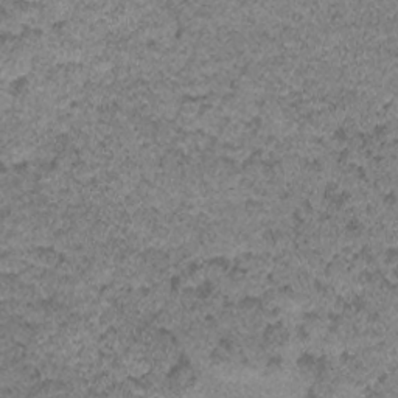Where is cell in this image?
<instances>
[{"instance_id":"1","label":"cell","mask_w":398,"mask_h":398,"mask_svg":"<svg viewBox=\"0 0 398 398\" xmlns=\"http://www.w3.org/2000/svg\"><path fill=\"white\" fill-rule=\"evenodd\" d=\"M267 341L271 344H285V341H288V331L283 327H271L269 331L266 333Z\"/></svg>"}]
</instances>
